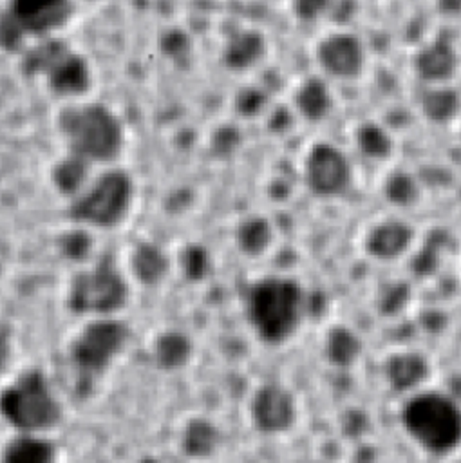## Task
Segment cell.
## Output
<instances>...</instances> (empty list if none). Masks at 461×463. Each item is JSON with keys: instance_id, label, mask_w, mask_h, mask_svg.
<instances>
[{"instance_id": "cell-1", "label": "cell", "mask_w": 461, "mask_h": 463, "mask_svg": "<svg viewBox=\"0 0 461 463\" xmlns=\"http://www.w3.org/2000/svg\"><path fill=\"white\" fill-rule=\"evenodd\" d=\"M67 136L72 150L90 161L116 159L125 143L119 118L103 105H85L71 112Z\"/></svg>"}, {"instance_id": "cell-2", "label": "cell", "mask_w": 461, "mask_h": 463, "mask_svg": "<svg viewBox=\"0 0 461 463\" xmlns=\"http://www.w3.org/2000/svg\"><path fill=\"white\" fill-rule=\"evenodd\" d=\"M249 317L262 336L280 340L295 327L300 307L302 291L287 279H264L249 291Z\"/></svg>"}, {"instance_id": "cell-3", "label": "cell", "mask_w": 461, "mask_h": 463, "mask_svg": "<svg viewBox=\"0 0 461 463\" xmlns=\"http://www.w3.org/2000/svg\"><path fill=\"white\" fill-rule=\"evenodd\" d=\"M136 186L128 172L110 168L103 172L76 203L74 213L92 226H116L123 222L134 206Z\"/></svg>"}, {"instance_id": "cell-4", "label": "cell", "mask_w": 461, "mask_h": 463, "mask_svg": "<svg viewBox=\"0 0 461 463\" xmlns=\"http://www.w3.org/2000/svg\"><path fill=\"white\" fill-rule=\"evenodd\" d=\"M4 416L25 430L45 429L58 418V407L43 380L36 374L24 376L0 398Z\"/></svg>"}, {"instance_id": "cell-5", "label": "cell", "mask_w": 461, "mask_h": 463, "mask_svg": "<svg viewBox=\"0 0 461 463\" xmlns=\"http://www.w3.org/2000/svg\"><path fill=\"white\" fill-rule=\"evenodd\" d=\"M302 175L313 195L340 197L353 184V165L336 145L318 141L304 157Z\"/></svg>"}, {"instance_id": "cell-6", "label": "cell", "mask_w": 461, "mask_h": 463, "mask_svg": "<svg viewBox=\"0 0 461 463\" xmlns=\"http://www.w3.org/2000/svg\"><path fill=\"white\" fill-rule=\"evenodd\" d=\"M407 423L410 432L430 449H447L457 438V414L439 396H421L409 405Z\"/></svg>"}, {"instance_id": "cell-7", "label": "cell", "mask_w": 461, "mask_h": 463, "mask_svg": "<svg viewBox=\"0 0 461 463\" xmlns=\"http://www.w3.org/2000/svg\"><path fill=\"white\" fill-rule=\"evenodd\" d=\"M322 71L338 80L358 78L365 67V47L360 36L338 31L325 34L315 49Z\"/></svg>"}, {"instance_id": "cell-8", "label": "cell", "mask_w": 461, "mask_h": 463, "mask_svg": "<svg viewBox=\"0 0 461 463\" xmlns=\"http://www.w3.org/2000/svg\"><path fill=\"white\" fill-rule=\"evenodd\" d=\"M76 298L85 307H114L125 298V282L116 269L101 266L80 280L76 288Z\"/></svg>"}, {"instance_id": "cell-9", "label": "cell", "mask_w": 461, "mask_h": 463, "mask_svg": "<svg viewBox=\"0 0 461 463\" xmlns=\"http://www.w3.org/2000/svg\"><path fill=\"white\" fill-rule=\"evenodd\" d=\"M412 242V228L400 219H385L369 228L365 235V250L378 259H394L409 250Z\"/></svg>"}, {"instance_id": "cell-10", "label": "cell", "mask_w": 461, "mask_h": 463, "mask_svg": "<svg viewBox=\"0 0 461 463\" xmlns=\"http://www.w3.org/2000/svg\"><path fill=\"white\" fill-rule=\"evenodd\" d=\"M123 333L118 324L101 322L87 329L76 344V360L85 367H99L121 344Z\"/></svg>"}, {"instance_id": "cell-11", "label": "cell", "mask_w": 461, "mask_h": 463, "mask_svg": "<svg viewBox=\"0 0 461 463\" xmlns=\"http://www.w3.org/2000/svg\"><path fill=\"white\" fill-rule=\"evenodd\" d=\"M457 67V56L452 47V43L445 40H432L425 43L416 58H414V69L418 76L432 85L447 81Z\"/></svg>"}, {"instance_id": "cell-12", "label": "cell", "mask_w": 461, "mask_h": 463, "mask_svg": "<svg viewBox=\"0 0 461 463\" xmlns=\"http://www.w3.org/2000/svg\"><path fill=\"white\" fill-rule=\"evenodd\" d=\"M295 109L307 121L324 119L333 109V94L320 78L304 80L295 90Z\"/></svg>"}, {"instance_id": "cell-13", "label": "cell", "mask_w": 461, "mask_h": 463, "mask_svg": "<svg viewBox=\"0 0 461 463\" xmlns=\"http://www.w3.org/2000/svg\"><path fill=\"white\" fill-rule=\"evenodd\" d=\"M264 49L266 43L259 33L240 31L226 42L222 49V60L228 67L244 71L248 67H253L262 58Z\"/></svg>"}, {"instance_id": "cell-14", "label": "cell", "mask_w": 461, "mask_h": 463, "mask_svg": "<svg viewBox=\"0 0 461 463\" xmlns=\"http://www.w3.org/2000/svg\"><path fill=\"white\" fill-rule=\"evenodd\" d=\"M356 146L358 150L374 161H381L390 157L392 154V137L390 134L378 123H363L358 130H356Z\"/></svg>"}, {"instance_id": "cell-15", "label": "cell", "mask_w": 461, "mask_h": 463, "mask_svg": "<svg viewBox=\"0 0 461 463\" xmlns=\"http://www.w3.org/2000/svg\"><path fill=\"white\" fill-rule=\"evenodd\" d=\"M132 269L145 282H155L166 271L165 253L152 242H141L132 251Z\"/></svg>"}, {"instance_id": "cell-16", "label": "cell", "mask_w": 461, "mask_h": 463, "mask_svg": "<svg viewBox=\"0 0 461 463\" xmlns=\"http://www.w3.org/2000/svg\"><path fill=\"white\" fill-rule=\"evenodd\" d=\"M273 239V230L264 217H248L237 228V242L239 246L251 255L264 251Z\"/></svg>"}, {"instance_id": "cell-17", "label": "cell", "mask_w": 461, "mask_h": 463, "mask_svg": "<svg viewBox=\"0 0 461 463\" xmlns=\"http://www.w3.org/2000/svg\"><path fill=\"white\" fill-rule=\"evenodd\" d=\"M421 110L430 121L445 123L457 112V94L452 89L434 85L421 98Z\"/></svg>"}, {"instance_id": "cell-18", "label": "cell", "mask_w": 461, "mask_h": 463, "mask_svg": "<svg viewBox=\"0 0 461 463\" xmlns=\"http://www.w3.org/2000/svg\"><path fill=\"white\" fill-rule=\"evenodd\" d=\"M385 199L396 206H410L419 197L418 181L405 170L390 172L383 184Z\"/></svg>"}, {"instance_id": "cell-19", "label": "cell", "mask_w": 461, "mask_h": 463, "mask_svg": "<svg viewBox=\"0 0 461 463\" xmlns=\"http://www.w3.org/2000/svg\"><path fill=\"white\" fill-rule=\"evenodd\" d=\"M51 447L43 441L24 438L16 439L5 454V463H49Z\"/></svg>"}, {"instance_id": "cell-20", "label": "cell", "mask_w": 461, "mask_h": 463, "mask_svg": "<svg viewBox=\"0 0 461 463\" xmlns=\"http://www.w3.org/2000/svg\"><path fill=\"white\" fill-rule=\"evenodd\" d=\"M259 409L262 411L260 418L266 425L268 423L280 425L287 418V402L277 391L271 392V394L266 392L262 396V403L259 405Z\"/></svg>"}, {"instance_id": "cell-21", "label": "cell", "mask_w": 461, "mask_h": 463, "mask_svg": "<svg viewBox=\"0 0 461 463\" xmlns=\"http://www.w3.org/2000/svg\"><path fill=\"white\" fill-rule=\"evenodd\" d=\"M293 13L302 22H315L331 7V0H291Z\"/></svg>"}, {"instance_id": "cell-22", "label": "cell", "mask_w": 461, "mask_h": 463, "mask_svg": "<svg viewBox=\"0 0 461 463\" xmlns=\"http://www.w3.org/2000/svg\"><path fill=\"white\" fill-rule=\"evenodd\" d=\"M437 4L441 7V11L450 13V14L459 9V0H437Z\"/></svg>"}]
</instances>
